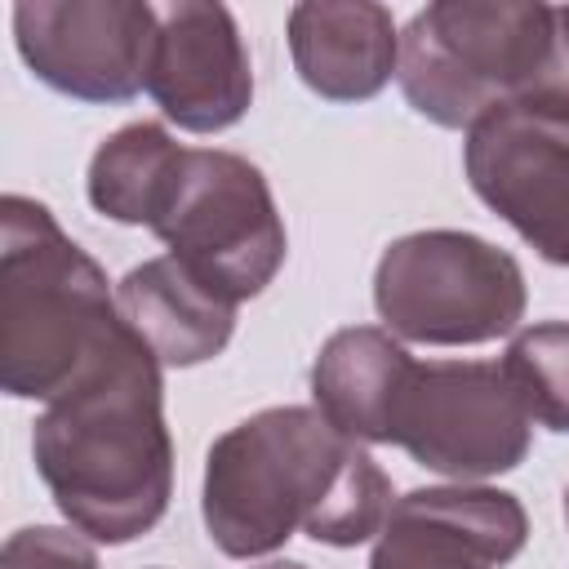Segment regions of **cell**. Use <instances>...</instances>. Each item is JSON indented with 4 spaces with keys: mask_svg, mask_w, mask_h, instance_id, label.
<instances>
[{
    "mask_svg": "<svg viewBox=\"0 0 569 569\" xmlns=\"http://www.w3.org/2000/svg\"><path fill=\"white\" fill-rule=\"evenodd\" d=\"M160 9L142 0H22L13 40L49 89L80 102H129L147 89Z\"/></svg>",
    "mask_w": 569,
    "mask_h": 569,
    "instance_id": "cell-8",
    "label": "cell"
},
{
    "mask_svg": "<svg viewBox=\"0 0 569 569\" xmlns=\"http://www.w3.org/2000/svg\"><path fill=\"white\" fill-rule=\"evenodd\" d=\"M0 569H98V556L71 529L27 525V529L9 533V542L0 551Z\"/></svg>",
    "mask_w": 569,
    "mask_h": 569,
    "instance_id": "cell-17",
    "label": "cell"
},
{
    "mask_svg": "<svg viewBox=\"0 0 569 569\" xmlns=\"http://www.w3.org/2000/svg\"><path fill=\"white\" fill-rule=\"evenodd\" d=\"M120 320L164 369H191L213 360L236 333V302L209 289L173 253L147 258L116 284Z\"/></svg>",
    "mask_w": 569,
    "mask_h": 569,
    "instance_id": "cell-13",
    "label": "cell"
},
{
    "mask_svg": "<svg viewBox=\"0 0 569 569\" xmlns=\"http://www.w3.org/2000/svg\"><path fill=\"white\" fill-rule=\"evenodd\" d=\"M258 569H307V565H298V560H271V565H258Z\"/></svg>",
    "mask_w": 569,
    "mask_h": 569,
    "instance_id": "cell-19",
    "label": "cell"
},
{
    "mask_svg": "<svg viewBox=\"0 0 569 569\" xmlns=\"http://www.w3.org/2000/svg\"><path fill=\"white\" fill-rule=\"evenodd\" d=\"M520 262L471 231H409L373 271V307L387 333L427 347H476L511 333L525 316Z\"/></svg>",
    "mask_w": 569,
    "mask_h": 569,
    "instance_id": "cell-5",
    "label": "cell"
},
{
    "mask_svg": "<svg viewBox=\"0 0 569 569\" xmlns=\"http://www.w3.org/2000/svg\"><path fill=\"white\" fill-rule=\"evenodd\" d=\"M413 365L418 360L387 329H338L311 365V400L342 436L365 445H391L396 405Z\"/></svg>",
    "mask_w": 569,
    "mask_h": 569,
    "instance_id": "cell-14",
    "label": "cell"
},
{
    "mask_svg": "<svg viewBox=\"0 0 569 569\" xmlns=\"http://www.w3.org/2000/svg\"><path fill=\"white\" fill-rule=\"evenodd\" d=\"M471 191L547 262L569 267V120L538 107H498L467 129Z\"/></svg>",
    "mask_w": 569,
    "mask_h": 569,
    "instance_id": "cell-9",
    "label": "cell"
},
{
    "mask_svg": "<svg viewBox=\"0 0 569 569\" xmlns=\"http://www.w3.org/2000/svg\"><path fill=\"white\" fill-rule=\"evenodd\" d=\"M556 9L538 0H436L400 31V89L445 129L529 107L551 71Z\"/></svg>",
    "mask_w": 569,
    "mask_h": 569,
    "instance_id": "cell-4",
    "label": "cell"
},
{
    "mask_svg": "<svg viewBox=\"0 0 569 569\" xmlns=\"http://www.w3.org/2000/svg\"><path fill=\"white\" fill-rule=\"evenodd\" d=\"M529 427L533 418L511 391L502 365L436 360L413 365L396 405L391 445L449 480H489L525 462Z\"/></svg>",
    "mask_w": 569,
    "mask_h": 569,
    "instance_id": "cell-7",
    "label": "cell"
},
{
    "mask_svg": "<svg viewBox=\"0 0 569 569\" xmlns=\"http://www.w3.org/2000/svg\"><path fill=\"white\" fill-rule=\"evenodd\" d=\"M160 369L142 338L120 325L84 373L36 418V471L71 529L93 542H133L169 507L173 440Z\"/></svg>",
    "mask_w": 569,
    "mask_h": 569,
    "instance_id": "cell-2",
    "label": "cell"
},
{
    "mask_svg": "<svg viewBox=\"0 0 569 569\" xmlns=\"http://www.w3.org/2000/svg\"><path fill=\"white\" fill-rule=\"evenodd\" d=\"M529 516L489 485H436L391 502L369 569H498L525 551Z\"/></svg>",
    "mask_w": 569,
    "mask_h": 569,
    "instance_id": "cell-11",
    "label": "cell"
},
{
    "mask_svg": "<svg viewBox=\"0 0 569 569\" xmlns=\"http://www.w3.org/2000/svg\"><path fill=\"white\" fill-rule=\"evenodd\" d=\"M289 53L311 93L365 102L396 76L400 36L373 0H302L289 9Z\"/></svg>",
    "mask_w": 569,
    "mask_h": 569,
    "instance_id": "cell-12",
    "label": "cell"
},
{
    "mask_svg": "<svg viewBox=\"0 0 569 569\" xmlns=\"http://www.w3.org/2000/svg\"><path fill=\"white\" fill-rule=\"evenodd\" d=\"M565 520H569V489H565Z\"/></svg>",
    "mask_w": 569,
    "mask_h": 569,
    "instance_id": "cell-20",
    "label": "cell"
},
{
    "mask_svg": "<svg viewBox=\"0 0 569 569\" xmlns=\"http://www.w3.org/2000/svg\"><path fill=\"white\" fill-rule=\"evenodd\" d=\"M107 271L31 196L0 200V382L13 400L62 396L120 333Z\"/></svg>",
    "mask_w": 569,
    "mask_h": 569,
    "instance_id": "cell-3",
    "label": "cell"
},
{
    "mask_svg": "<svg viewBox=\"0 0 569 569\" xmlns=\"http://www.w3.org/2000/svg\"><path fill=\"white\" fill-rule=\"evenodd\" d=\"M387 471L320 409L276 405L209 445L200 516L213 547L253 560L298 529L325 547H360L391 511Z\"/></svg>",
    "mask_w": 569,
    "mask_h": 569,
    "instance_id": "cell-1",
    "label": "cell"
},
{
    "mask_svg": "<svg viewBox=\"0 0 569 569\" xmlns=\"http://www.w3.org/2000/svg\"><path fill=\"white\" fill-rule=\"evenodd\" d=\"M151 231L182 267H191L236 307L276 280L289 249L262 169L218 147H182Z\"/></svg>",
    "mask_w": 569,
    "mask_h": 569,
    "instance_id": "cell-6",
    "label": "cell"
},
{
    "mask_svg": "<svg viewBox=\"0 0 569 569\" xmlns=\"http://www.w3.org/2000/svg\"><path fill=\"white\" fill-rule=\"evenodd\" d=\"M147 93L187 133L231 129L253 102V67L227 4L178 0L160 9Z\"/></svg>",
    "mask_w": 569,
    "mask_h": 569,
    "instance_id": "cell-10",
    "label": "cell"
},
{
    "mask_svg": "<svg viewBox=\"0 0 569 569\" xmlns=\"http://www.w3.org/2000/svg\"><path fill=\"white\" fill-rule=\"evenodd\" d=\"M538 111H551V116H565L569 120V4L556 9V49H551V71L538 89V98L529 102Z\"/></svg>",
    "mask_w": 569,
    "mask_h": 569,
    "instance_id": "cell-18",
    "label": "cell"
},
{
    "mask_svg": "<svg viewBox=\"0 0 569 569\" xmlns=\"http://www.w3.org/2000/svg\"><path fill=\"white\" fill-rule=\"evenodd\" d=\"M182 160V147L156 120L116 129L89 160V204L124 227H151L156 204Z\"/></svg>",
    "mask_w": 569,
    "mask_h": 569,
    "instance_id": "cell-15",
    "label": "cell"
},
{
    "mask_svg": "<svg viewBox=\"0 0 569 569\" xmlns=\"http://www.w3.org/2000/svg\"><path fill=\"white\" fill-rule=\"evenodd\" d=\"M502 373L533 422L569 431V320L520 329L502 356Z\"/></svg>",
    "mask_w": 569,
    "mask_h": 569,
    "instance_id": "cell-16",
    "label": "cell"
}]
</instances>
